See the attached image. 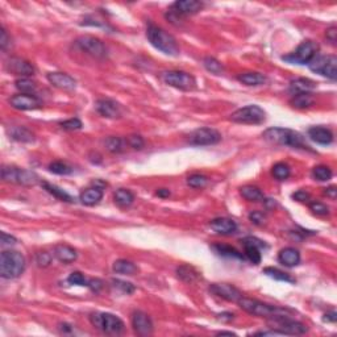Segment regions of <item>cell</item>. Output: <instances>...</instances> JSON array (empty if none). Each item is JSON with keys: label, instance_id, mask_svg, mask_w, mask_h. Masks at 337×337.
Returning a JSON list of instances; mask_svg holds the SVG:
<instances>
[{"label": "cell", "instance_id": "6da1fadb", "mask_svg": "<svg viewBox=\"0 0 337 337\" xmlns=\"http://www.w3.org/2000/svg\"><path fill=\"white\" fill-rule=\"evenodd\" d=\"M262 137L270 144L274 145L291 146L294 149L311 150L310 145L306 143L303 134L296 130L289 129V128H269L262 133Z\"/></svg>", "mask_w": 337, "mask_h": 337}, {"label": "cell", "instance_id": "7a4b0ae2", "mask_svg": "<svg viewBox=\"0 0 337 337\" xmlns=\"http://www.w3.org/2000/svg\"><path fill=\"white\" fill-rule=\"evenodd\" d=\"M237 305L240 306V308H243L244 311H247L248 314L266 319L279 318V316H289V315L292 312L291 310H289V308H282L278 307V306L267 305V303L257 300V299L247 298V296H243L240 300L237 301Z\"/></svg>", "mask_w": 337, "mask_h": 337}, {"label": "cell", "instance_id": "3957f363", "mask_svg": "<svg viewBox=\"0 0 337 337\" xmlns=\"http://www.w3.org/2000/svg\"><path fill=\"white\" fill-rule=\"evenodd\" d=\"M146 37L150 44L156 49H158L159 52L172 55V57H177L179 54V46L177 44V40L170 33L163 30L162 28H159L154 24H149L148 29H146Z\"/></svg>", "mask_w": 337, "mask_h": 337}, {"label": "cell", "instance_id": "277c9868", "mask_svg": "<svg viewBox=\"0 0 337 337\" xmlns=\"http://www.w3.org/2000/svg\"><path fill=\"white\" fill-rule=\"evenodd\" d=\"M25 270V257L16 250H4L0 254V276L6 279L19 278Z\"/></svg>", "mask_w": 337, "mask_h": 337}, {"label": "cell", "instance_id": "5b68a950", "mask_svg": "<svg viewBox=\"0 0 337 337\" xmlns=\"http://www.w3.org/2000/svg\"><path fill=\"white\" fill-rule=\"evenodd\" d=\"M91 324L107 334H120L124 331V323L120 318L108 312H95L90 315Z\"/></svg>", "mask_w": 337, "mask_h": 337}, {"label": "cell", "instance_id": "8992f818", "mask_svg": "<svg viewBox=\"0 0 337 337\" xmlns=\"http://www.w3.org/2000/svg\"><path fill=\"white\" fill-rule=\"evenodd\" d=\"M2 179L4 182L10 183H16V185L23 186H33L39 183L40 178L36 173L20 168L16 166H3L2 168Z\"/></svg>", "mask_w": 337, "mask_h": 337}, {"label": "cell", "instance_id": "52a82bcc", "mask_svg": "<svg viewBox=\"0 0 337 337\" xmlns=\"http://www.w3.org/2000/svg\"><path fill=\"white\" fill-rule=\"evenodd\" d=\"M318 44L311 40H306L296 48V50L287 55H283L282 59L292 65H308L316 57Z\"/></svg>", "mask_w": 337, "mask_h": 337}, {"label": "cell", "instance_id": "ba28073f", "mask_svg": "<svg viewBox=\"0 0 337 337\" xmlns=\"http://www.w3.org/2000/svg\"><path fill=\"white\" fill-rule=\"evenodd\" d=\"M310 70L316 74H321L331 81L337 78V58L336 55H316L310 63Z\"/></svg>", "mask_w": 337, "mask_h": 337}, {"label": "cell", "instance_id": "9c48e42d", "mask_svg": "<svg viewBox=\"0 0 337 337\" xmlns=\"http://www.w3.org/2000/svg\"><path fill=\"white\" fill-rule=\"evenodd\" d=\"M229 119L237 124H261L266 120V112L259 106L250 104L234 111Z\"/></svg>", "mask_w": 337, "mask_h": 337}, {"label": "cell", "instance_id": "30bf717a", "mask_svg": "<svg viewBox=\"0 0 337 337\" xmlns=\"http://www.w3.org/2000/svg\"><path fill=\"white\" fill-rule=\"evenodd\" d=\"M161 79L166 84L182 91H192L196 87V81L191 74L178 70H170L161 74Z\"/></svg>", "mask_w": 337, "mask_h": 337}, {"label": "cell", "instance_id": "8fae6325", "mask_svg": "<svg viewBox=\"0 0 337 337\" xmlns=\"http://www.w3.org/2000/svg\"><path fill=\"white\" fill-rule=\"evenodd\" d=\"M221 141V134L214 128H199L188 136V144L194 146L215 145Z\"/></svg>", "mask_w": 337, "mask_h": 337}, {"label": "cell", "instance_id": "7c38bea8", "mask_svg": "<svg viewBox=\"0 0 337 337\" xmlns=\"http://www.w3.org/2000/svg\"><path fill=\"white\" fill-rule=\"evenodd\" d=\"M75 45L81 49L82 52L87 53L88 55L94 58H104L107 55V48L103 42L96 37L92 36H82L77 39Z\"/></svg>", "mask_w": 337, "mask_h": 337}, {"label": "cell", "instance_id": "4fadbf2b", "mask_svg": "<svg viewBox=\"0 0 337 337\" xmlns=\"http://www.w3.org/2000/svg\"><path fill=\"white\" fill-rule=\"evenodd\" d=\"M203 8V3L196 2V0H181V2H175L170 7V17H179L190 16L195 15Z\"/></svg>", "mask_w": 337, "mask_h": 337}, {"label": "cell", "instance_id": "5bb4252c", "mask_svg": "<svg viewBox=\"0 0 337 337\" xmlns=\"http://www.w3.org/2000/svg\"><path fill=\"white\" fill-rule=\"evenodd\" d=\"M273 324H276V329L282 331L285 334H303L307 332V327L303 323L292 320L290 316H279L270 319Z\"/></svg>", "mask_w": 337, "mask_h": 337}, {"label": "cell", "instance_id": "9a60e30c", "mask_svg": "<svg viewBox=\"0 0 337 337\" xmlns=\"http://www.w3.org/2000/svg\"><path fill=\"white\" fill-rule=\"evenodd\" d=\"M6 68L8 72L15 75H19L21 78H28V77L35 74V68H33L32 63L23 58H19V57H11V58L7 59Z\"/></svg>", "mask_w": 337, "mask_h": 337}, {"label": "cell", "instance_id": "2e32d148", "mask_svg": "<svg viewBox=\"0 0 337 337\" xmlns=\"http://www.w3.org/2000/svg\"><path fill=\"white\" fill-rule=\"evenodd\" d=\"M244 245V249H245V256L249 259L250 262H253L254 265H258L262 259L261 256V249L265 248V243L256 237H245L244 240H241Z\"/></svg>", "mask_w": 337, "mask_h": 337}, {"label": "cell", "instance_id": "e0dca14e", "mask_svg": "<svg viewBox=\"0 0 337 337\" xmlns=\"http://www.w3.org/2000/svg\"><path fill=\"white\" fill-rule=\"evenodd\" d=\"M210 290L212 294H215L219 298L233 301V303H237L244 296L240 290L236 289L234 286L228 285V283H214V285H211Z\"/></svg>", "mask_w": 337, "mask_h": 337}, {"label": "cell", "instance_id": "ac0fdd59", "mask_svg": "<svg viewBox=\"0 0 337 337\" xmlns=\"http://www.w3.org/2000/svg\"><path fill=\"white\" fill-rule=\"evenodd\" d=\"M132 327L139 336H149L153 333V321L149 315L143 311L132 314Z\"/></svg>", "mask_w": 337, "mask_h": 337}, {"label": "cell", "instance_id": "d6986e66", "mask_svg": "<svg viewBox=\"0 0 337 337\" xmlns=\"http://www.w3.org/2000/svg\"><path fill=\"white\" fill-rule=\"evenodd\" d=\"M95 110L100 116L107 119H119L121 116L120 106L112 99H99L95 103Z\"/></svg>", "mask_w": 337, "mask_h": 337}, {"label": "cell", "instance_id": "ffe728a7", "mask_svg": "<svg viewBox=\"0 0 337 337\" xmlns=\"http://www.w3.org/2000/svg\"><path fill=\"white\" fill-rule=\"evenodd\" d=\"M10 104L13 108L20 111H30L36 110L41 106L40 100L35 95L29 94H17L13 95L10 99Z\"/></svg>", "mask_w": 337, "mask_h": 337}, {"label": "cell", "instance_id": "44dd1931", "mask_svg": "<svg viewBox=\"0 0 337 337\" xmlns=\"http://www.w3.org/2000/svg\"><path fill=\"white\" fill-rule=\"evenodd\" d=\"M48 81L50 82V84H53L54 87L59 88V90H65V91H74L77 87V82L73 77H70L66 73H49L46 75Z\"/></svg>", "mask_w": 337, "mask_h": 337}, {"label": "cell", "instance_id": "7402d4cb", "mask_svg": "<svg viewBox=\"0 0 337 337\" xmlns=\"http://www.w3.org/2000/svg\"><path fill=\"white\" fill-rule=\"evenodd\" d=\"M211 229L216 232L219 234H224V236H229V234L236 233L237 230V224L236 221L228 217H216L210 223Z\"/></svg>", "mask_w": 337, "mask_h": 337}, {"label": "cell", "instance_id": "603a6c76", "mask_svg": "<svg viewBox=\"0 0 337 337\" xmlns=\"http://www.w3.org/2000/svg\"><path fill=\"white\" fill-rule=\"evenodd\" d=\"M308 137L319 145H329L333 143V133L324 126H312L308 129Z\"/></svg>", "mask_w": 337, "mask_h": 337}, {"label": "cell", "instance_id": "cb8c5ba5", "mask_svg": "<svg viewBox=\"0 0 337 337\" xmlns=\"http://www.w3.org/2000/svg\"><path fill=\"white\" fill-rule=\"evenodd\" d=\"M81 201L84 206H95L103 199V187H99L94 182L92 187H88L81 192L79 196Z\"/></svg>", "mask_w": 337, "mask_h": 337}, {"label": "cell", "instance_id": "d4e9b609", "mask_svg": "<svg viewBox=\"0 0 337 337\" xmlns=\"http://www.w3.org/2000/svg\"><path fill=\"white\" fill-rule=\"evenodd\" d=\"M316 88V83L308 78H295L290 82V92L292 95L296 94H311Z\"/></svg>", "mask_w": 337, "mask_h": 337}, {"label": "cell", "instance_id": "484cf974", "mask_svg": "<svg viewBox=\"0 0 337 337\" xmlns=\"http://www.w3.org/2000/svg\"><path fill=\"white\" fill-rule=\"evenodd\" d=\"M278 261L286 267H294L300 262V253L295 248H285L278 253Z\"/></svg>", "mask_w": 337, "mask_h": 337}, {"label": "cell", "instance_id": "4316f807", "mask_svg": "<svg viewBox=\"0 0 337 337\" xmlns=\"http://www.w3.org/2000/svg\"><path fill=\"white\" fill-rule=\"evenodd\" d=\"M54 257L58 259L59 262L72 263L77 259L78 253H77L74 248L69 247L66 244H58V245L54 247Z\"/></svg>", "mask_w": 337, "mask_h": 337}, {"label": "cell", "instance_id": "83f0119b", "mask_svg": "<svg viewBox=\"0 0 337 337\" xmlns=\"http://www.w3.org/2000/svg\"><path fill=\"white\" fill-rule=\"evenodd\" d=\"M8 133L11 139L19 143H32L35 140V134L25 126H12Z\"/></svg>", "mask_w": 337, "mask_h": 337}, {"label": "cell", "instance_id": "f1b7e54d", "mask_svg": "<svg viewBox=\"0 0 337 337\" xmlns=\"http://www.w3.org/2000/svg\"><path fill=\"white\" fill-rule=\"evenodd\" d=\"M237 81L247 86H262L266 83L267 78L261 73H243L237 75Z\"/></svg>", "mask_w": 337, "mask_h": 337}, {"label": "cell", "instance_id": "f546056e", "mask_svg": "<svg viewBox=\"0 0 337 337\" xmlns=\"http://www.w3.org/2000/svg\"><path fill=\"white\" fill-rule=\"evenodd\" d=\"M212 250L216 254L221 257H228V258H237V259H244L243 253H240L236 248L230 247V245H225V244H214L212 245Z\"/></svg>", "mask_w": 337, "mask_h": 337}, {"label": "cell", "instance_id": "4dcf8cb0", "mask_svg": "<svg viewBox=\"0 0 337 337\" xmlns=\"http://www.w3.org/2000/svg\"><path fill=\"white\" fill-rule=\"evenodd\" d=\"M240 194L244 199H247L248 201H254V203H258V201L265 200V195L263 192L259 190L256 186H244L240 188Z\"/></svg>", "mask_w": 337, "mask_h": 337}, {"label": "cell", "instance_id": "1f68e13d", "mask_svg": "<svg viewBox=\"0 0 337 337\" xmlns=\"http://www.w3.org/2000/svg\"><path fill=\"white\" fill-rule=\"evenodd\" d=\"M177 276H178L179 279H182V281L186 283H194L200 278L199 273L196 272L194 267L188 265L179 266L178 269H177Z\"/></svg>", "mask_w": 337, "mask_h": 337}, {"label": "cell", "instance_id": "d6a6232c", "mask_svg": "<svg viewBox=\"0 0 337 337\" xmlns=\"http://www.w3.org/2000/svg\"><path fill=\"white\" fill-rule=\"evenodd\" d=\"M115 273L117 274H123V276H133L137 273V266L128 259H117L115 261L112 266Z\"/></svg>", "mask_w": 337, "mask_h": 337}, {"label": "cell", "instance_id": "836d02e7", "mask_svg": "<svg viewBox=\"0 0 337 337\" xmlns=\"http://www.w3.org/2000/svg\"><path fill=\"white\" fill-rule=\"evenodd\" d=\"M114 200L119 207L126 208L133 203L134 195H133L129 190H126V188H119L114 194Z\"/></svg>", "mask_w": 337, "mask_h": 337}, {"label": "cell", "instance_id": "e575fe53", "mask_svg": "<svg viewBox=\"0 0 337 337\" xmlns=\"http://www.w3.org/2000/svg\"><path fill=\"white\" fill-rule=\"evenodd\" d=\"M290 104L296 110H306L314 104V96L311 94H296L292 95Z\"/></svg>", "mask_w": 337, "mask_h": 337}, {"label": "cell", "instance_id": "d590c367", "mask_svg": "<svg viewBox=\"0 0 337 337\" xmlns=\"http://www.w3.org/2000/svg\"><path fill=\"white\" fill-rule=\"evenodd\" d=\"M104 146H106V149H107L110 153L119 154V153L124 152L125 141H124L123 139H120V137L111 136L104 140Z\"/></svg>", "mask_w": 337, "mask_h": 337}, {"label": "cell", "instance_id": "8d00e7d4", "mask_svg": "<svg viewBox=\"0 0 337 337\" xmlns=\"http://www.w3.org/2000/svg\"><path fill=\"white\" fill-rule=\"evenodd\" d=\"M263 273H265L267 277H270V278L276 279V281H281V282H287V283H295V279L292 278L290 274L282 272V270L276 269V267H266V269L263 270Z\"/></svg>", "mask_w": 337, "mask_h": 337}, {"label": "cell", "instance_id": "74e56055", "mask_svg": "<svg viewBox=\"0 0 337 337\" xmlns=\"http://www.w3.org/2000/svg\"><path fill=\"white\" fill-rule=\"evenodd\" d=\"M41 185L44 186V188H45V190L49 192V194H52L53 196H55V198L59 199V200H62V201H73L72 196H70V195H69L66 191H63L62 188L57 187V186L52 185V183H48V182H42Z\"/></svg>", "mask_w": 337, "mask_h": 337}, {"label": "cell", "instance_id": "f35d334b", "mask_svg": "<svg viewBox=\"0 0 337 337\" xmlns=\"http://www.w3.org/2000/svg\"><path fill=\"white\" fill-rule=\"evenodd\" d=\"M312 177H314L316 181L320 182H327L332 178V170L329 166L325 165H319L315 166L312 168Z\"/></svg>", "mask_w": 337, "mask_h": 337}, {"label": "cell", "instance_id": "ab89813d", "mask_svg": "<svg viewBox=\"0 0 337 337\" xmlns=\"http://www.w3.org/2000/svg\"><path fill=\"white\" fill-rule=\"evenodd\" d=\"M15 86L19 91H21V94H29L32 95L36 91L37 86L36 82H33L29 78H19L15 82Z\"/></svg>", "mask_w": 337, "mask_h": 337}, {"label": "cell", "instance_id": "60d3db41", "mask_svg": "<svg viewBox=\"0 0 337 337\" xmlns=\"http://www.w3.org/2000/svg\"><path fill=\"white\" fill-rule=\"evenodd\" d=\"M272 173L274 175V178L278 179V181H286L291 174V170H290V166L287 163L278 162L273 166Z\"/></svg>", "mask_w": 337, "mask_h": 337}, {"label": "cell", "instance_id": "b9f144b4", "mask_svg": "<svg viewBox=\"0 0 337 337\" xmlns=\"http://www.w3.org/2000/svg\"><path fill=\"white\" fill-rule=\"evenodd\" d=\"M203 65H205V68L207 69L208 72L215 75H220L224 72L223 63L220 61H217L216 58H214V57H206L203 59Z\"/></svg>", "mask_w": 337, "mask_h": 337}, {"label": "cell", "instance_id": "7bdbcfd3", "mask_svg": "<svg viewBox=\"0 0 337 337\" xmlns=\"http://www.w3.org/2000/svg\"><path fill=\"white\" fill-rule=\"evenodd\" d=\"M49 172L57 175H69L73 173V168L65 162L61 161H54L49 165Z\"/></svg>", "mask_w": 337, "mask_h": 337}, {"label": "cell", "instance_id": "ee69618b", "mask_svg": "<svg viewBox=\"0 0 337 337\" xmlns=\"http://www.w3.org/2000/svg\"><path fill=\"white\" fill-rule=\"evenodd\" d=\"M187 185L192 188H205L208 185V178L203 174H192L187 178Z\"/></svg>", "mask_w": 337, "mask_h": 337}, {"label": "cell", "instance_id": "f6af8a7d", "mask_svg": "<svg viewBox=\"0 0 337 337\" xmlns=\"http://www.w3.org/2000/svg\"><path fill=\"white\" fill-rule=\"evenodd\" d=\"M310 210H311L315 215H318V216H327V215H329V208H328L324 203H321V201H311V203H310Z\"/></svg>", "mask_w": 337, "mask_h": 337}, {"label": "cell", "instance_id": "bcb514c9", "mask_svg": "<svg viewBox=\"0 0 337 337\" xmlns=\"http://www.w3.org/2000/svg\"><path fill=\"white\" fill-rule=\"evenodd\" d=\"M88 281H90V279L86 278V277H84L83 274L79 272L72 273L68 278L69 283H72V285H77V286H86V287L88 286Z\"/></svg>", "mask_w": 337, "mask_h": 337}, {"label": "cell", "instance_id": "7dc6e473", "mask_svg": "<svg viewBox=\"0 0 337 337\" xmlns=\"http://www.w3.org/2000/svg\"><path fill=\"white\" fill-rule=\"evenodd\" d=\"M125 143L128 144L130 148L136 150H141L144 146H145V141H144L143 137L139 136V134H130V136H128L125 140Z\"/></svg>", "mask_w": 337, "mask_h": 337}, {"label": "cell", "instance_id": "c3c4849f", "mask_svg": "<svg viewBox=\"0 0 337 337\" xmlns=\"http://www.w3.org/2000/svg\"><path fill=\"white\" fill-rule=\"evenodd\" d=\"M112 285H114L116 289L120 290L121 292H124V294H132V292L136 290V287H134L132 283L121 281V279H112Z\"/></svg>", "mask_w": 337, "mask_h": 337}, {"label": "cell", "instance_id": "681fc988", "mask_svg": "<svg viewBox=\"0 0 337 337\" xmlns=\"http://www.w3.org/2000/svg\"><path fill=\"white\" fill-rule=\"evenodd\" d=\"M59 125H61L62 129L65 130H70V132H73V130H79L83 126V124H82V121L79 120V119H70V120H65L62 121V123H59Z\"/></svg>", "mask_w": 337, "mask_h": 337}, {"label": "cell", "instance_id": "f907efd6", "mask_svg": "<svg viewBox=\"0 0 337 337\" xmlns=\"http://www.w3.org/2000/svg\"><path fill=\"white\" fill-rule=\"evenodd\" d=\"M249 220L252 221L253 224H256L258 227L263 225L266 223V215L261 211H253L249 214Z\"/></svg>", "mask_w": 337, "mask_h": 337}, {"label": "cell", "instance_id": "816d5d0a", "mask_svg": "<svg viewBox=\"0 0 337 337\" xmlns=\"http://www.w3.org/2000/svg\"><path fill=\"white\" fill-rule=\"evenodd\" d=\"M52 262V256L46 252H39L36 254V263L40 267H46Z\"/></svg>", "mask_w": 337, "mask_h": 337}, {"label": "cell", "instance_id": "f5cc1de1", "mask_svg": "<svg viewBox=\"0 0 337 337\" xmlns=\"http://www.w3.org/2000/svg\"><path fill=\"white\" fill-rule=\"evenodd\" d=\"M325 37H327V40L329 42H331L332 45H334L337 41V28L334 25L329 26L327 29V32H325Z\"/></svg>", "mask_w": 337, "mask_h": 337}, {"label": "cell", "instance_id": "db71d44e", "mask_svg": "<svg viewBox=\"0 0 337 337\" xmlns=\"http://www.w3.org/2000/svg\"><path fill=\"white\" fill-rule=\"evenodd\" d=\"M8 45H11V40H10V37H8V35H7V30L4 29L3 26H2V37H0V48H2V50H7Z\"/></svg>", "mask_w": 337, "mask_h": 337}, {"label": "cell", "instance_id": "11a10c76", "mask_svg": "<svg viewBox=\"0 0 337 337\" xmlns=\"http://www.w3.org/2000/svg\"><path fill=\"white\" fill-rule=\"evenodd\" d=\"M292 198H294L295 200L305 203V201L310 200V194H308L307 191H305V190H299V191H296L295 194H292Z\"/></svg>", "mask_w": 337, "mask_h": 337}, {"label": "cell", "instance_id": "9f6ffc18", "mask_svg": "<svg viewBox=\"0 0 337 337\" xmlns=\"http://www.w3.org/2000/svg\"><path fill=\"white\" fill-rule=\"evenodd\" d=\"M87 287L92 290V291L99 292L102 290V287H103V282H102L100 279H90Z\"/></svg>", "mask_w": 337, "mask_h": 337}, {"label": "cell", "instance_id": "6f0895ef", "mask_svg": "<svg viewBox=\"0 0 337 337\" xmlns=\"http://www.w3.org/2000/svg\"><path fill=\"white\" fill-rule=\"evenodd\" d=\"M16 243V237L11 236V234L6 233V232L2 233V245H15Z\"/></svg>", "mask_w": 337, "mask_h": 337}, {"label": "cell", "instance_id": "680465c9", "mask_svg": "<svg viewBox=\"0 0 337 337\" xmlns=\"http://www.w3.org/2000/svg\"><path fill=\"white\" fill-rule=\"evenodd\" d=\"M336 194H337L336 186H329V187L324 188V195H327V198H331L332 200L336 199Z\"/></svg>", "mask_w": 337, "mask_h": 337}, {"label": "cell", "instance_id": "91938a15", "mask_svg": "<svg viewBox=\"0 0 337 337\" xmlns=\"http://www.w3.org/2000/svg\"><path fill=\"white\" fill-rule=\"evenodd\" d=\"M324 320L329 321V323H336L337 320V314L336 311H329L324 315Z\"/></svg>", "mask_w": 337, "mask_h": 337}, {"label": "cell", "instance_id": "94428289", "mask_svg": "<svg viewBox=\"0 0 337 337\" xmlns=\"http://www.w3.org/2000/svg\"><path fill=\"white\" fill-rule=\"evenodd\" d=\"M156 194L158 195V196H161V198H167V196H170V191H168L167 188H161Z\"/></svg>", "mask_w": 337, "mask_h": 337}, {"label": "cell", "instance_id": "6125c7cd", "mask_svg": "<svg viewBox=\"0 0 337 337\" xmlns=\"http://www.w3.org/2000/svg\"><path fill=\"white\" fill-rule=\"evenodd\" d=\"M217 334H229V336H236V333H233V332H228V331H220V332H217Z\"/></svg>", "mask_w": 337, "mask_h": 337}]
</instances>
